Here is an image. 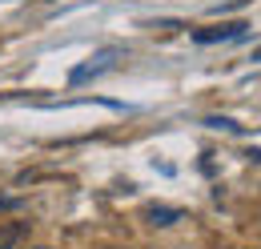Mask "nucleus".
<instances>
[{
	"label": "nucleus",
	"instance_id": "423d86ee",
	"mask_svg": "<svg viewBox=\"0 0 261 249\" xmlns=\"http://www.w3.org/2000/svg\"><path fill=\"white\" fill-rule=\"evenodd\" d=\"M253 61H261V48H257V53H253Z\"/></svg>",
	"mask_w": 261,
	"mask_h": 249
},
{
	"label": "nucleus",
	"instance_id": "20e7f679",
	"mask_svg": "<svg viewBox=\"0 0 261 249\" xmlns=\"http://www.w3.org/2000/svg\"><path fill=\"white\" fill-rule=\"evenodd\" d=\"M205 124H213V129H229V133H241V124H237V121H229V117H209Z\"/></svg>",
	"mask_w": 261,
	"mask_h": 249
},
{
	"label": "nucleus",
	"instance_id": "f257e3e1",
	"mask_svg": "<svg viewBox=\"0 0 261 249\" xmlns=\"http://www.w3.org/2000/svg\"><path fill=\"white\" fill-rule=\"evenodd\" d=\"M245 20H229V24H209V29H197L193 40L197 44H217V40H241L245 36Z\"/></svg>",
	"mask_w": 261,
	"mask_h": 249
},
{
	"label": "nucleus",
	"instance_id": "7ed1b4c3",
	"mask_svg": "<svg viewBox=\"0 0 261 249\" xmlns=\"http://www.w3.org/2000/svg\"><path fill=\"white\" fill-rule=\"evenodd\" d=\"M24 233H29V221H4L0 225V249H12Z\"/></svg>",
	"mask_w": 261,
	"mask_h": 249
},
{
	"label": "nucleus",
	"instance_id": "f03ea898",
	"mask_svg": "<svg viewBox=\"0 0 261 249\" xmlns=\"http://www.w3.org/2000/svg\"><path fill=\"white\" fill-rule=\"evenodd\" d=\"M141 217L149 221L153 229H169V225H177V221H185V213L181 209H173V205H149Z\"/></svg>",
	"mask_w": 261,
	"mask_h": 249
},
{
	"label": "nucleus",
	"instance_id": "39448f33",
	"mask_svg": "<svg viewBox=\"0 0 261 249\" xmlns=\"http://www.w3.org/2000/svg\"><path fill=\"white\" fill-rule=\"evenodd\" d=\"M20 205V197H0V209H16Z\"/></svg>",
	"mask_w": 261,
	"mask_h": 249
}]
</instances>
